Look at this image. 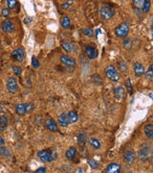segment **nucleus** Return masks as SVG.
Here are the masks:
<instances>
[{"mask_svg":"<svg viewBox=\"0 0 153 173\" xmlns=\"http://www.w3.org/2000/svg\"><path fill=\"white\" fill-rule=\"evenodd\" d=\"M104 173H121V166L118 163H110L105 168Z\"/></svg>","mask_w":153,"mask_h":173,"instance_id":"2eb2a0df","label":"nucleus"},{"mask_svg":"<svg viewBox=\"0 0 153 173\" xmlns=\"http://www.w3.org/2000/svg\"><path fill=\"white\" fill-rule=\"evenodd\" d=\"M29 19V21L32 22V19ZM27 22H28V20H25V23H27Z\"/></svg>","mask_w":153,"mask_h":173,"instance_id":"37998d69","label":"nucleus"},{"mask_svg":"<svg viewBox=\"0 0 153 173\" xmlns=\"http://www.w3.org/2000/svg\"><path fill=\"white\" fill-rule=\"evenodd\" d=\"M85 54L86 56L90 59V60H94L97 58L98 56V51L97 49L94 47V46H91V45H87L85 47Z\"/></svg>","mask_w":153,"mask_h":173,"instance_id":"ddd939ff","label":"nucleus"},{"mask_svg":"<svg viewBox=\"0 0 153 173\" xmlns=\"http://www.w3.org/2000/svg\"><path fill=\"white\" fill-rule=\"evenodd\" d=\"M34 109V105L32 103H25V104H17L15 106V112L19 116H25Z\"/></svg>","mask_w":153,"mask_h":173,"instance_id":"7ed1b4c3","label":"nucleus"},{"mask_svg":"<svg viewBox=\"0 0 153 173\" xmlns=\"http://www.w3.org/2000/svg\"><path fill=\"white\" fill-rule=\"evenodd\" d=\"M145 1L146 0H134L133 3L135 5V7H137L140 10H142L143 7V4H145Z\"/></svg>","mask_w":153,"mask_h":173,"instance_id":"7c9ffc66","label":"nucleus"},{"mask_svg":"<svg viewBox=\"0 0 153 173\" xmlns=\"http://www.w3.org/2000/svg\"><path fill=\"white\" fill-rule=\"evenodd\" d=\"M88 163H89L90 167H91L92 169H95V168H97L99 167V162H97L95 160H89Z\"/></svg>","mask_w":153,"mask_h":173,"instance_id":"473e14b6","label":"nucleus"},{"mask_svg":"<svg viewBox=\"0 0 153 173\" xmlns=\"http://www.w3.org/2000/svg\"><path fill=\"white\" fill-rule=\"evenodd\" d=\"M0 141H1V144H2V146H3V145H4V141H3L2 137H0Z\"/></svg>","mask_w":153,"mask_h":173,"instance_id":"a19ab883","label":"nucleus"},{"mask_svg":"<svg viewBox=\"0 0 153 173\" xmlns=\"http://www.w3.org/2000/svg\"><path fill=\"white\" fill-rule=\"evenodd\" d=\"M45 127L50 132H58V123L52 118H48L45 121Z\"/></svg>","mask_w":153,"mask_h":173,"instance_id":"f8f14e48","label":"nucleus"},{"mask_svg":"<svg viewBox=\"0 0 153 173\" xmlns=\"http://www.w3.org/2000/svg\"><path fill=\"white\" fill-rule=\"evenodd\" d=\"M146 77L148 80H151L153 77V69H152V65H150L147 69V71L146 72Z\"/></svg>","mask_w":153,"mask_h":173,"instance_id":"2f4dec72","label":"nucleus"},{"mask_svg":"<svg viewBox=\"0 0 153 173\" xmlns=\"http://www.w3.org/2000/svg\"><path fill=\"white\" fill-rule=\"evenodd\" d=\"M6 4L9 9H14L17 6V1H15V0H7Z\"/></svg>","mask_w":153,"mask_h":173,"instance_id":"c756f323","label":"nucleus"},{"mask_svg":"<svg viewBox=\"0 0 153 173\" xmlns=\"http://www.w3.org/2000/svg\"><path fill=\"white\" fill-rule=\"evenodd\" d=\"M83 33L85 35L86 37H89V38L93 37V31L90 29V28H84V29H83Z\"/></svg>","mask_w":153,"mask_h":173,"instance_id":"72a5a7b5","label":"nucleus"},{"mask_svg":"<svg viewBox=\"0 0 153 173\" xmlns=\"http://www.w3.org/2000/svg\"><path fill=\"white\" fill-rule=\"evenodd\" d=\"M118 68L120 69V71H122V72L127 71V64L124 63V61H120V62H118Z\"/></svg>","mask_w":153,"mask_h":173,"instance_id":"bb28decb","label":"nucleus"},{"mask_svg":"<svg viewBox=\"0 0 153 173\" xmlns=\"http://www.w3.org/2000/svg\"><path fill=\"white\" fill-rule=\"evenodd\" d=\"M7 90L10 91L11 93H16L19 91V86L18 84H17V81L14 77H10L7 81Z\"/></svg>","mask_w":153,"mask_h":173,"instance_id":"0eeeda50","label":"nucleus"},{"mask_svg":"<svg viewBox=\"0 0 153 173\" xmlns=\"http://www.w3.org/2000/svg\"><path fill=\"white\" fill-rule=\"evenodd\" d=\"M150 10V1H148V0H146L145 1V4H143V7L142 9V12L143 13H148Z\"/></svg>","mask_w":153,"mask_h":173,"instance_id":"cd10ccee","label":"nucleus"},{"mask_svg":"<svg viewBox=\"0 0 153 173\" xmlns=\"http://www.w3.org/2000/svg\"><path fill=\"white\" fill-rule=\"evenodd\" d=\"M105 73L108 79H110L113 82H117L120 79V75L117 71V69L114 67V65H108L105 69Z\"/></svg>","mask_w":153,"mask_h":173,"instance_id":"39448f33","label":"nucleus"},{"mask_svg":"<svg viewBox=\"0 0 153 173\" xmlns=\"http://www.w3.org/2000/svg\"><path fill=\"white\" fill-rule=\"evenodd\" d=\"M34 173H46V168L45 167H39L38 169H37L35 171H34Z\"/></svg>","mask_w":153,"mask_h":173,"instance_id":"58836bf2","label":"nucleus"},{"mask_svg":"<svg viewBox=\"0 0 153 173\" xmlns=\"http://www.w3.org/2000/svg\"><path fill=\"white\" fill-rule=\"evenodd\" d=\"M77 155V149L75 147H70L68 150L65 152V157L67 160H73Z\"/></svg>","mask_w":153,"mask_h":173,"instance_id":"4be33fe9","label":"nucleus"},{"mask_svg":"<svg viewBox=\"0 0 153 173\" xmlns=\"http://www.w3.org/2000/svg\"><path fill=\"white\" fill-rule=\"evenodd\" d=\"M13 71H14V73L15 75L20 76L21 73H22V69H21V67H19V66L14 65V66H13Z\"/></svg>","mask_w":153,"mask_h":173,"instance_id":"f704fd0d","label":"nucleus"},{"mask_svg":"<svg viewBox=\"0 0 153 173\" xmlns=\"http://www.w3.org/2000/svg\"><path fill=\"white\" fill-rule=\"evenodd\" d=\"M32 65H33V67H34V69L38 68L39 65H40V63H39L38 59L37 57H34V56H33V58H32Z\"/></svg>","mask_w":153,"mask_h":173,"instance_id":"c85d7f7f","label":"nucleus"},{"mask_svg":"<svg viewBox=\"0 0 153 173\" xmlns=\"http://www.w3.org/2000/svg\"><path fill=\"white\" fill-rule=\"evenodd\" d=\"M0 156H2V157H5V158H8L11 156V153L9 151L8 148L3 145V146H0Z\"/></svg>","mask_w":153,"mask_h":173,"instance_id":"a878e982","label":"nucleus"},{"mask_svg":"<svg viewBox=\"0 0 153 173\" xmlns=\"http://www.w3.org/2000/svg\"><path fill=\"white\" fill-rule=\"evenodd\" d=\"M71 3L72 2H64V3H62L61 4V8L62 9H67V8H69L71 6Z\"/></svg>","mask_w":153,"mask_h":173,"instance_id":"ea45409f","label":"nucleus"},{"mask_svg":"<svg viewBox=\"0 0 153 173\" xmlns=\"http://www.w3.org/2000/svg\"><path fill=\"white\" fill-rule=\"evenodd\" d=\"M1 29L5 33H11L14 30V24L11 19H5L1 24Z\"/></svg>","mask_w":153,"mask_h":173,"instance_id":"9d476101","label":"nucleus"},{"mask_svg":"<svg viewBox=\"0 0 153 173\" xmlns=\"http://www.w3.org/2000/svg\"><path fill=\"white\" fill-rule=\"evenodd\" d=\"M129 26L127 23H122L115 29V34L118 38H124L128 35Z\"/></svg>","mask_w":153,"mask_h":173,"instance_id":"423d86ee","label":"nucleus"},{"mask_svg":"<svg viewBox=\"0 0 153 173\" xmlns=\"http://www.w3.org/2000/svg\"><path fill=\"white\" fill-rule=\"evenodd\" d=\"M133 69H134V73L136 77H141L145 74V67L141 63H135L133 65Z\"/></svg>","mask_w":153,"mask_h":173,"instance_id":"4468645a","label":"nucleus"},{"mask_svg":"<svg viewBox=\"0 0 153 173\" xmlns=\"http://www.w3.org/2000/svg\"><path fill=\"white\" fill-rule=\"evenodd\" d=\"M125 86H127V90L130 92L132 91V85H131V80L130 78H128V79L125 81Z\"/></svg>","mask_w":153,"mask_h":173,"instance_id":"e433bc0d","label":"nucleus"},{"mask_svg":"<svg viewBox=\"0 0 153 173\" xmlns=\"http://www.w3.org/2000/svg\"><path fill=\"white\" fill-rule=\"evenodd\" d=\"M8 118L6 116H0V131H4L8 127Z\"/></svg>","mask_w":153,"mask_h":173,"instance_id":"b1692460","label":"nucleus"},{"mask_svg":"<svg viewBox=\"0 0 153 173\" xmlns=\"http://www.w3.org/2000/svg\"><path fill=\"white\" fill-rule=\"evenodd\" d=\"M67 117H68V121L69 124L70 123H76L79 120V115L77 114V112L75 111H70L67 112Z\"/></svg>","mask_w":153,"mask_h":173,"instance_id":"6ab92c4d","label":"nucleus"},{"mask_svg":"<svg viewBox=\"0 0 153 173\" xmlns=\"http://www.w3.org/2000/svg\"><path fill=\"white\" fill-rule=\"evenodd\" d=\"M2 112H3V108L0 106V114H2Z\"/></svg>","mask_w":153,"mask_h":173,"instance_id":"79ce46f5","label":"nucleus"},{"mask_svg":"<svg viewBox=\"0 0 153 173\" xmlns=\"http://www.w3.org/2000/svg\"><path fill=\"white\" fill-rule=\"evenodd\" d=\"M138 156L141 161L143 162H147L149 161L152 157V148H151V145L149 144H143L141 146V148L138 152Z\"/></svg>","mask_w":153,"mask_h":173,"instance_id":"f257e3e1","label":"nucleus"},{"mask_svg":"<svg viewBox=\"0 0 153 173\" xmlns=\"http://www.w3.org/2000/svg\"><path fill=\"white\" fill-rule=\"evenodd\" d=\"M11 57L13 58V60L16 61V62H22L25 59V51L22 48L14 49L11 53Z\"/></svg>","mask_w":153,"mask_h":173,"instance_id":"6e6552de","label":"nucleus"},{"mask_svg":"<svg viewBox=\"0 0 153 173\" xmlns=\"http://www.w3.org/2000/svg\"><path fill=\"white\" fill-rule=\"evenodd\" d=\"M114 93H115V97H116L117 99H118V100H121V99H123V98L124 97V95H125V90H124L123 86H118V88H117V89L115 90Z\"/></svg>","mask_w":153,"mask_h":173,"instance_id":"aec40b11","label":"nucleus"},{"mask_svg":"<svg viewBox=\"0 0 153 173\" xmlns=\"http://www.w3.org/2000/svg\"><path fill=\"white\" fill-rule=\"evenodd\" d=\"M88 143H89L90 147H92V148L95 149V150H98V149L101 148V142H100V141L97 140V138H95V137L90 138V140L88 141Z\"/></svg>","mask_w":153,"mask_h":173,"instance_id":"5701e85b","label":"nucleus"},{"mask_svg":"<svg viewBox=\"0 0 153 173\" xmlns=\"http://www.w3.org/2000/svg\"><path fill=\"white\" fill-rule=\"evenodd\" d=\"M60 62L67 67H74L76 65L75 59L71 58L67 55H61L60 56Z\"/></svg>","mask_w":153,"mask_h":173,"instance_id":"9b49d317","label":"nucleus"},{"mask_svg":"<svg viewBox=\"0 0 153 173\" xmlns=\"http://www.w3.org/2000/svg\"><path fill=\"white\" fill-rule=\"evenodd\" d=\"M123 46H124V48L130 49V47H131V45H132L130 39H125V40H123Z\"/></svg>","mask_w":153,"mask_h":173,"instance_id":"c9c22d12","label":"nucleus"},{"mask_svg":"<svg viewBox=\"0 0 153 173\" xmlns=\"http://www.w3.org/2000/svg\"><path fill=\"white\" fill-rule=\"evenodd\" d=\"M123 161L125 162L128 163V164H131L135 161V153L132 149H127L123 152Z\"/></svg>","mask_w":153,"mask_h":173,"instance_id":"1a4fd4ad","label":"nucleus"},{"mask_svg":"<svg viewBox=\"0 0 153 173\" xmlns=\"http://www.w3.org/2000/svg\"><path fill=\"white\" fill-rule=\"evenodd\" d=\"M71 24V19L69 16H64L63 19H62V21H61V27L63 29H68L69 26Z\"/></svg>","mask_w":153,"mask_h":173,"instance_id":"393cba45","label":"nucleus"},{"mask_svg":"<svg viewBox=\"0 0 153 173\" xmlns=\"http://www.w3.org/2000/svg\"><path fill=\"white\" fill-rule=\"evenodd\" d=\"M38 158L45 162H50L58 158V154L56 151H49V150H40L38 152Z\"/></svg>","mask_w":153,"mask_h":173,"instance_id":"f03ea898","label":"nucleus"},{"mask_svg":"<svg viewBox=\"0 0 153 173\" xmlns=\"http://www.w3.org/2000/svg\"><path fill=\"white\" fill-rule=\"evenodd\" d=\"M77 140H78V143L79 146H84L86 143V140H87V135L84 131H80L77 137Z\"/></svg>","mask_w":153,"mask_h":173,"instance_id":"a211bd4d","label":"nucleus"},{"mask_svg":"<svg viewBox=\"0 0 153 173\" xmlns=\"http://www.w3.org/2000/svg\"><path fill=\"white\" fill-rule=\"evenodd\" d=\"M1 14H2V16H4V17H8L9 15H11V12H10V10H9L8 8H4V9H2Z\"/></svg>","mask_w":153,"mask_h":173,"instance_id":"4c0bfd02","label":"nucleus"},{"mask_svg":"<svg viewBox=\"0 0 153 173\" xmlns=\"http://www.w3.org/2000/svg\"><path fill=\"white\" fill-rule=\"evenodd\" d=\"M61 46L63 48L67 53H72L75 49H76V46L73 44V42H71L69 40H63L61 42Z\"/></svg>","mask_w":153,"mask_h":173,"instance_id":"dca6fc26","label":"nucleus"},{"mask_svg":"<svg viewBox=\"0 0 153 173\" xmlns=\"http://www.w3.org/2000/svg\"><path fill=\"white\" fill-rule=\"evenodd\" d=\"M145 134L148 140L153 138V124L148 123L145 126Z\"/></svg>","mask_w":153,"mask_h":173,"instance_id":"412c9836","label":"nucleus"},{"mask_svg":"<svg viewBox=\"0 0 153 173\" xmlns=\"http://www.w3.org/2000/svg\"><path fill=\"white\" fill-rule=\"evenodd\" d=\"M58 123L61 127H67L69 125V121L67 117V112H62V114L58 118Z\"/></svg>","mask_w":153,"mask_h":173,"instance_id":"f3484780","label":"nucleus"},{"mask_svg":"<svg viewBox=\"0 0 153 173\" xmlns=\"http://www.w3.org/2000/svg\"><path fill=\"white\" fill-rule=\"evenodd\" d=\"M101 16L102 19L106 20V19H109L111 17L115 15V10L110 6V5H103L101 8Z\"/></svg>","mask_w":153,"mask_h":173,"instance_id":"20e7f679","label":"nucleus"}]
</instances>
